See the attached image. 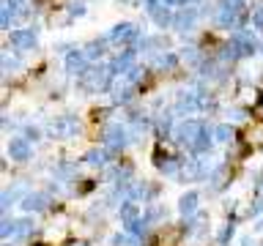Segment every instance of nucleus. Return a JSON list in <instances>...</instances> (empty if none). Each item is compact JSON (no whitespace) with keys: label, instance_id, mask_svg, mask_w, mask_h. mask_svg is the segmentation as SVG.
I'll return each instance as SVG.
<instances>
[{"label":"nucleus","instance_id":"1","mask_svg":"<svg viewBox=\"0 0 263 246\" xmlns=\"http://www.w3.org/2000/svg\"><path fill=\"white\" fill-rule=\"evenodd\" d=\"M200 132H203L200 123L186 120V123H181V126H178V140H181V142H195V137H200Z\"/></svg>","mask_w":263,"mask_h":246},{"label":"nucleus","instance_id":"2","mask_svg":"<svg viewBox=\"0 0 263 246\" xmlns=\"http://www.w3.org/2000/svg\"><path fill=\"white\" fill-rule=\"evenodd\" d=\"M9 154H11V159H17V162H25L28 156H31V145H28L22 137H17V140H11V145H9Z\"/></svg>","mask_w":263,"mask_h":246},{"label":"nucleus","instance_id":"3","mask_svg":"<svg viewBox=\"0 0 263 246\" xmlns=\"http://www.w3.org/2000/svg\"><path fill=\"white\" fill-rule=\"evenodd\" d=\"M230 50H236V55H252L255 44H252V38H249L247 33H241V36H236V38H233Z\"/></svg>","mask_w":263,"mask_h":246},{"label":"nucleus","instance_id":"4","mask_svg":"<svg viewBox=\"0 0 263 246\" xmlns=\"http://www.w3.org/2000/svg\"><path fill=\"white\" fill-rule=\"evenodd\" d=\"M11 41H14L17 46H25V50H33V46H36V33H33V30H17L14 36H11Z\"/></svg>","mask_w":263,"mask_h":246},{"label":"nucleus","instance_id":"5","mask_svg":"<svg viewBox=\"0 0 263 246\" xmlns=\"http://www.w3.org/2000/svg\"><path fill=\"white\" fill-rule=\"evenodd\" d=\"M197 202H200V200H197V192H189V194H184V197H181L178 210H181V214H192V210L197 208Z\"/></svg>","mask_w":263,"mask_h":246},{"label":"nucleus","instance_id":"6","mask_svg":"<svg viewBox=\"0 0 263 246\" xmlns=\"http://www.w3.org/2000/svg\"><path fill=\"white\" fill-rule=\"evenodd\" d=\"M148 11H151V16H156V22H159V25H167V11L162 8V3H156V0H151Z\"/></svg>","mask_w":263,"mask_h":246},{"label":"nucleus","instance_id":"7","mask_svg":"<svg viewBox=\"0 0 263 246\" xmlns=\"http://www.w3.org/2000/svg\"><path fill=\"white\" fill-rule=\"evenodd\" d=\"M107 142L113 145V148H121V145H124V132H121L118 126L107 128Z\"/></svg>","mask_w":263,"mask_h":246},{"label":"nucleus","instance_id":"8","mask_svg":"<svg viewBox=\"0 0 263 246\" xmlns=\"http://www.w3.org/2000/svg\"><path fill=\"white\" fill-rule=\"evenodd\" d=\"M197 175H200V164H197V162H189V164L184 167V172H181V178H184V180H195Z\"/></svg>","mask_w":263,"mask_h":246},{"label":"nucleus","instance_id":"9","mask_svg":"<svg viewBox=\"0 0 263 246\" xmlns=\"http://www.w3.org/2000/svg\"><path fill=\"white\" fill-rule=\"evenodd\" d=\"M208 142H211V140L206 137V132H200V137H197L195 142H192V150H195V154H200V150H206V148H208Z\"/></svg>","mask_w":263,"mask_h":246},{"label":"nucleus","instance_id":"10","mask_svg":"<svg viewBox=\"0 0 263 246\" xmlns=\"http://www.w3.org/2000/svg\"><path fill=\"white\" fill-rule=\"evenodd\" d=\"M22 205H25V208H31V210H39V208H44V205H47V200L36 194V197H28V200L22 202Z\"/></svg>","mask_w":263,"mask_h":246},{"label":"nucleus","instance_id":"11","mask_svg":"<svg viewBox=\"0 0 263 246\" xmlns=\"http://www.w3.org/2000/svg\"><path fill=\"white\" fill-rule=\"evenodd\" d=\"M214 134H217V140H219V142H227V140H230V126H217V132H214Z\"/></svg>","mask_w":263,"mask_h":246},{"label":"nucleus","instance_id":"12","mask_svg":"<svg viewBox=\"0 0 263 246\" xmlns=\"http://www.w3.org/2000/svg\"><path fill=\"white\" fill-rule=\"evenodd\" d=\"M192 16H195V14H192V11H186V14H178V16H175V25H178L181 30H184V28H186V25H189V22H192Z\"/></svg>","mask_w":263,"mask_h":246},{"label":"nucleus","instance_id":"13","mask_svg":"<svg viewBox=\"0 0 263 246\" xmlns=\"http://www.w3.org/2000/svg\"><path fill=\"white\" fill-rule=\"evenodd\" d=\"M85 159L91 162V164H102V162H104V156H102V150H91V154H88Z\"/></svg>","mask_w":263,"mask_h":246},{"label":"nucleus","instance_id":"14","mask_svg":"<svg viewBox=\"0 0 263 246\" xmlns=\"http://www.w3.org/2000/svg\"><path fill=\"white\" fill-rule=\"evenodd\" d=\"M126 230L134 232V236H140V232H143V222H126Z\"/></svg>","mask_w":263,"mask_h":246},{"label":"nucleus","instance_id":"15","mask_svg":"<svg viewBox=\"0 0 263 246\" xmlns=\"http://www.w3.org/2000/svg\"><path fill=\"white\" fill-rule=\"evenodd\" d=\"M31 230H33L31 222H17V232H20V236H28Z\"/></svg>","mask_w":263,"mask_h":246},{"label":"nucleus","instance_id":"16","mask_svg":"<svg viewBox=\"0 0 263 246\" xmlns=\"http://www.w3.org/2000/svg\"><path fill=\"white\" fill-rule=\"evenodd\" d=\"M255 25L263 28V8H258V14H255Z\"/></svg>","mask_w":263,"mask_h":246},{"label":"nucleus","instance_id":"17","mask_svg":"<svg viewBox=\"0 0 263 246\" xmlns=\"http://www.w3.org/2000/svg\"><path fill=\"white\" fill-rule=\"evenodd\" d=\"M181 3H192V0H181Z\"/></svg>","mask_w":263,"mask_h":246}]
</instances>
